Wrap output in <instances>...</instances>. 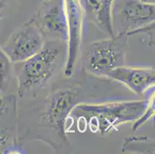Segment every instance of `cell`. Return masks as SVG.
I'll return each instance as SVG.
<instances>
[{
  "label": "cell",
  "instance_id": "3957f363",
  "mask_svg": "<svg viewBox=\"0 0 155 154\" xmlns=\"http://www.w3.org/2000/svg\"><path fill=\"white\" fill-rule=\"evenodd\" d=\"M81 90L78 85L56 87L43 100V107L38 114V123L40 129L49 132V139H53L52 146L62 148L69 143L67 122L74 108L82 103Z\"/></svg>",
  "mask_w": 155,
  "mask_h": 154
},
{
  "label": "cell",
  "instance_id": "9c48e42d",
  "mask_svg": "<svg viewBox=\"0 0 155 154\" xmlns=\"http://www.w3.org/2000/svg\"><path fill=\"white\" fill-rule=\"evenodd\" d=\"M113 11H117L122 28L119 32L127 33L155 20L154 4L144 3L140 0H115Z\"/></svg>",
  "mask_w": 155,
  "mask_h": 154
},
{
  "label": "cell",
  "instance_id": "4fadbf2b",
  "mask_svg": "<svg viewBox=\"0 0 155 154\" xmlns=\"http://www.w3.org/2000/svg\"><path fill=\"white\" fill-rule=\"evenodd\" d=\"M14 76V63L11 62L0 46V105L11 87Z\"/></svg>",
  "mask_w": 155,
  "mask_h": 154
},
{
  "label": "cell",
  "instance_id": "8fae6325",
  "mask_svg": "<svg viewBox=\"0 0 155 154\" xmlns=\"http://www.w3.org/2000/svg\"><path fill=\"white\" fill-rule=\"evenodd\" d=\"M115 0H80L84 18L110 37L115 36L113 5Z\"/></svg>",
  "mask_w": 155,
  "mask_h": 154
},
{
  "label": "cell",
  "instance_id": "6da1fadb",
  "mask_svg": "<svg viewBox=\"0 0 155 154\" xmlns=\"http://www.w3.org/2000/svg\"><path fill=\"white\" fill-rule=\"evenodd\" d=\"M67 58V42L46 40L36 54L25 61L14 63L17 81V96L25 98L36 96L64 70Z\"/></svg>",
  "mask_w": 155,
  "mask_h": 154
},
{
  "label": "cell",
  "instance_id": "9a60e30c",
  "mask_svg": "<svg viewBox=\"0 0 155 154\" xmlns=\"http://www.w3.org/2000/svg\"><path fill=\"white\" fill-rule=\"evenodd\" d=\"M154 22H152L147 25H143L142 27L138 28L135 30L127 32V34L129 37L134 36V35H137V34H144L148 37L149 46L151 48H154Z\"/></svg>",
  "mask_w": 155,
  "mask_h": 154
},
{
  "label": "cell",
  "instance_id": "7c38bea8",
  "mask_svg": "<svg viewBox=\"0 0 155 154\" xmlns=\"http://www.w3.org/2000/svg\"><path fill=\"white\" fill-rule=\"evenodd\" d=\"M122 153H154V139L147 136H130L124 139Z\"/></svg>",
  "mask_w": 155,
  "mask_h": 154
},
{
  "label": "cell",
  "instance_id": "277c9868",
  "mask_svg": "<svg viewBox=\"0 0 155 154\" xmlns=\"http://www.w3.org/2000/svg\"><path fill=\"white\" fill-rule=\"evenodd\" d=\"M129 38L125 32H118L114 37L87 45L81 56L84 73L98 78H107L113 70L126 65Z\"/></svg>",
  "mask_w": 155,
  "mask_h": 154
},
{
  "label": "cell",
  "instance_id": "30bf717a",
  "mask_svg": "<svg viewBox=\"0 0 155 154\" xmlns=\"http://www.w3.org/2000/svg\"><path fill=\"white\" fill-rule=\"evenodd\" d=\"M107 78L124 85L137 96H143L154 88V67L120 66L108 73Z\"/></svg>",
  "mask_w": 155,
  "mask_h": 154
},
{
  "label": "cell",
  "instance_id": "8992f818",
  "mask_svg": "<svg viewBox=\"0 0 155 154\" xmlns=\"http://www.w3.org/2000/svg\"><path fill=\"white\" fill-rule=\"evenodd\" d=\"M63 4L68 28L67 58L63 73L67 77L70 78L79 60L85 18L80 0H63Z\"/></svg>",
  "mask_w": 155,
  "mask_h": 154
},
{
  "label": "cell",
  "instance_id": "e0dca14e",
  "mask_svg": "<svg viewBox=\"0 0 155 154\" xmlns=\"http://www.w3.org/2000/svg\"><path fill=\"white\" fill-rule=\"evenodd\" d=\"M140 2L147 4H154L155 2V0H140Z\"/></svg>",
  "mask_w": 155,
  "mask_h": 154
},
{
  "label": "cell",
  "instance_id": "5b68a950",
  "mask_svg": "<svg viewBox=\"0 0 155 154\" xmlns=\"http://www.w3.org/2000/svg\"><path fill=\"white\" fill-rule=\"evenodd\" d=\"M46 41L37 21L32 15L12 31L1 48L12 63H17L38 53Z\"/></svg>",
  "mask_w": 155,
  "mask_h": 154
},
{
  "label": "cell",
  "instance_id": "5bb4252c",
  "mask_svg": "<svg viewBox=\"0 0 155 154\" xmlns=\"http://www.w3.org/2000/svg\"><path fill=\"white\" fill-rule=\"evenodd\" d=\"M155 113V102H154V88L151 89L149 91V103L146 110L143 111L139 118L132 123V131L135 132L139 129L144 124L154 117Z\"/></svg>",
  "mask_w": 155,
  "mask_h": 154
},
{
  "label": "cell",
  "instance_id": "2e32d148",
  "mask_svg": "<svg viewBox=\"0 0 155 154\" xmlns=\"http://www.w3.org/2000/svg\"><path fill=\"white\" fill-rule=\"evenodd\" d=\"M14 1L15 0H0V23L5 16L8 11L9 10L10 7L12 6V2ZM0 29H1V25H0Z\"/></svg>",
  "mask_w": 155,
  "mask_h": 154
},
{
  "label": "cell",
  "instance_id": "ba28073f",
  "mask_svg": "<svg viewBox=\"0 0 155 154\" xmlns=\"http://www.w3.org/2000/svg\"><path fill=\"white\" fill-rule=\"evenodd\" d=\"M17 94L5 95L0 105V153H24L18 143Z\"/></svg>",
  "mask_w": 155,
  "mask_h": 154
},
{
  "label": "cell",
  "instance_id": "7a4b0ae2",
  "mask_svg": "<svg viewBox=\"0 0 155 154\" xmlns=\"http://www.w3.org/2000/svg\"><path fill=\"white\" fill-rule=\"evenodd\" d=\"M148 103L149 96L140 100L82 102L74 108L72 113L79 120H84L92 132L98 133L102 136H107L117 132L121 125L133 123L139 118L146 110Z\"/></svg>",
  "mask_w": 155,
  "mask_h": 154
},
{
  "label": "cell",
  "instance_id": "52a82bcc",
  "mask_svg": "<svg viewBox=\"0 0 155 154\" xmlns=\"http://www.w3.org/2000/svg\"><path fill=\"white\" fill-rule=\"evenodd\" d=\"M33 16L46 40H68V28L63 0H42Z\"/></svg>",
  "mask_w": 155,
  "mask_h": 154
}]
</instances>
